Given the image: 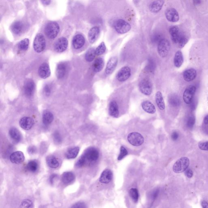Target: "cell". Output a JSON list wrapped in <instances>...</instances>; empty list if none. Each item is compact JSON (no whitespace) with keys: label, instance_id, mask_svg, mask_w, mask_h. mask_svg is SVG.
<instances>
[{"label":"cell","instance_id":"23","mask_svg":"<svg viewBox=\"0 0 208 208\" xmlns=\"http://www.w3.org/2000/svg\"><path fill=\"white\" fill-rule=\"evenodd\" d=\"M164 3V0H155L150 4V10L153 13H157L162 9Z\"/></svg>","mask_w":208,"mask_h":208},{"label":"cell","instance_id":"2","mask_svg":"<svg viewBox=\"0 0 208 208\" xmlns=\"http://www.w3.org/2000/svg\"><path fill=\"white\" fill-rule=\"evenodd\" d=\"M59 26L56 22H50L46 25L44 32L48 38L54 39L57 37L59 33Z\"/></svg>","mask_w":208,"mask_h":208},{"label":"cell","instance_id":"55","mask_svg":"<svg viewBox=\"0 0 208 208\" xmlns=\"http://www.w3.org/2000/svg\"><path fill=\"white\" fill-rule=\"evenodd\" d=\"M202 207L204 208H208V203L205 201H203L201 203Z\"/></svg>","mask_w":208,"mask_h":208},{"label":"cell","instance_id":"18","mask_svg":"<svg viewBox=\"0 0 208 208\" xmlns=\"http://www.w3.org/2000/svg\"><path fill=\"white\" fill-rule=\"evenodd\" d=\"M38 74L40 77L42 78H46L50 76V70L47 63H44L41 65L39 68Z\"/></svg>","mask_w":208,"mask_h":208},{"label":"cell","instance_id":"19","mask_svg":"<svg viewBox=\"0 0 208 208\" xmlns=\"http://www.w3.org/2000/svg\"><path fill=\"white\" fill-rule=\"evenodd\" d=\"M99 28L97 27H94L89 30L88 34V37L90 43H93L96 42L99 36Z\"/></svg>","mask_w":208,"mask_h":208},{"label":"cell","instance_id":"48","mask_svg":"<svg viewBox=\"0 0 208 208\" xmlns=\"http://www.w3.org/2000/svg\"><path fill=\"white\" fill-rule=\"evenodd\" d=\"M85 204L83 203H78L74 204L73 206H72V208H85L86 207Z\"/></svg>","mask_w":208,"mask_h":208},{"label":"cell","instance_id":"46","mask_svg":"<svg viewBox=\"0 0 208 208\" xmlns=\"http://www.w3.org/2000/svg\"><path fill=\"white\" fill-rule=\"evenodd\" d=\"M198 146L201 150L208 151V142L199 143Z\"/></svg>","mask_w":208,"mask_h":208},{"label":"cell","instance_id":"33","mask_svg":"<svg viewBox=\"0 0 208 208\" xmlns=\"http://www.w3.org/2000/svg\"><path fill=\"white\" fill-rule=\"evenodd\" d=\"M9 135L11 138L16 142H19L21 139V133L17 129L15 128H11L9 130Z\"/></svg>","mask_w":208,"mask_h":208},{"label":"cell","instance_id":"27","mask_svg":"<svg viewBox=\"0 0 208 208\" xmlns=\"http://www.w3.org/2000/svg\"><path fill=\"white\" fill-rule=\"evenodd\" d=\"M75 179V175L71 171H66L63 173L62 175V182L65 184H68L72 182Z\"/></svg>","mask_w":208,"mask_h":208},{"label":"cell","instance_id":"21","mask_svg":"<svg viewBox=\"0 0 208 208\" xmlns=\"http://www.w3.org/2000/svg\"><path fill=\"white\" fill-rule=\"evenodd\" d=\"M112 171L109 169H106L102 172L100 178V182L104 184H108L112 180Z\"/></svg>","mask_w":208,"mask_h":208},{"label":"cell","instance_id":"30","mask_svg":"<svg viewBox=\"0 0 208 208\" xmlns=\"http://www.w3.org/2000/svg\"><path fill=\"white\" fill-rule=\"evenodd\" d=\"M54 120L53 115L50 111L46 110L42 115V121L43 124L47 125L51 124Z\"/></svg>","mask_w":208,"mask_h":208},{"label":"cell","instance_id":"37","mask_svg":"<svg viewBox=\"0 0 208 208\" xmlns=\"http://www.w3.org/2000/svg\"><path fill=\"white\" fill-rule=\"evenodd\" d=\"M95 50L93 48L89 49L86 53L85 58L87 62H91L93 61L96 57Z\"/></svg>","mask_w":208,"mask_h":208},{"label":"cell","instance_id":"47","mask_svg":"<svg viewBox=\"0 0 208 208\" xmlns=\"http://www.w3.org/2000/svg\"><path fill=\"white\" fill-rule=\"evenodd\" d=\"M50 92H51V89H50V86L46 85L44 86L43 88V93L46 96H49L50 94Z\"/></svg>","mask_w":208,"mask_h":208},{"label":"cell","instance_id":"52","mask_svg":"<svg viewBox=\"0 0 208 208\" xmlns=\"http://www.w3.org/2000/svg\"><path fill=\"white\" fill-rule=\"evenodd\" d=\"M171 137L173 140H177L178 139V133H177V132H176V131H175V132H174L172 133V134H171Z\"/></svg>","mask_w":208,"mask_h":208},{"label":"cell","instance_id":"40","mask_svg":"<svg viewBox=\"0 0 208 208\" xmlns=\"http://www.w3.org/2000/svg\"><path fill=\"white\" fill-rule=\"evenodd\" d=\"M29 40L25 38L19 42L18 45V49L21 50H26L29 47Z\"/></svg>","mask_w":208,"mask_h":208},{"label":"cell","instance_id":"15","mask_svg":"<svg viewBox=\"0 0 208 208\" xmlns=\"http://www.w3.org/2000/svg\"><path fill=\"white\" fill-rule=\"evenodd\" d=\"M35 89L34 82L31 80H28L24 83V90L25 95L30 97L33 95Z\"/></svg>","mask_w":208,"mask_h":208},{"label":"cell","instance_id":"3","mask_svg":"<svg viewBox=\"0 0 208 208\" xmlns=\"http://www.w3.org/2000/svg\"><path fill=\"white\" fill-rule=\"evenodd\" d=\"M190 165V160L187 157H183L180 158L174 163L173 170L176 173H180L185 171Z\"/></svg>","mask_w":208,"mask_h":208},{"label":"cell","instance_id":"38","mask_svg":"<svg viewBox=\"0 0 208 208\" xmlns=\"http://www.w3.org/2000/svg\"><path fill=\"white\" fill-rule=\"evenodd\" d=\"M169 102L170 105L173 107H177L180 105V101L178 96L175 95H172L170 96Z\"/></svg>","mask_w":208,"mask_h":208},{"label":"cell","instance_id":"50","mask_svg":"<svg viewBox=\"0 0 208 208\" xmlns=\"http://www.w3.org/2000/svg\"><path fill=\"white\" fill-rule=\"evenodd\" d=\"M36 149L34 146L29 147L28 149V152L30 154H33L36 152Z\"/></svg>","mask_w":208,"mask_h":208},{"label":"cell","instance_id":"42","mask_svg":"<svg viewBox=\"0 0 208 208\" xmlns=\"http://www.w3.org/2000/svg\"><path fill=\"white\" fill-rule=\"evenodd\" d=\"M128 154V152L124 146H122L120 148V155H119L117 159L118 160H121L124 157Z\"/></svg>","mask_w":208,"mask_h":208},{"label":"cell","instance_id":"31","mask_svg":"<svg viewBox=\"0 0 208 208\" xmlns=\"http://www.w3.org/2000/svg\"><path fill=\"white\" fill-rule=\"evenodd\" d=\"M155 101L157 106L160 110H163L165 109V102L163 100V95L161 91H158L156 93Z\"/></svg>","mask_w":208,"mask_h":208},{"label":"cell","instance_id":"7","mask_svg":"<svg viewBox=\"0 0 208 208\" xmlns=\"http://www.w3.org/2000/svg\"><path fill=\"white\" fill-rule=\"evenodd\" d=\"M170 48V42L166 39H162L158 43L157 50L161 57H166L168 54Z\"/></svg>","mask_w":208,"mask_h":208},{"label":"cell","instance_id":"24","mask_svg":"<svg viewBox=\"0 0 208 208\" xmlns=\"http://www.w3.org/2000/svg\"><path fill=\"white\" fill-rule=\"evenodd\" d=\"M109 113L111 117L115 118L118 117L119 114L118 106L116 101H113L110 102L109 105Z\"/></svg>","mask_w":208,"mask_h":208},{"label":"cell","instance_id":"53","mask_svg":"<svg viewBox=\"0 0 208 208\" xmlns=\"http://www.w3.org/2000/svg\"><path fill=\"white\" fill-rule=\"evenodd\" d=\"M57 175L56 174H53L51 175L50 177V183L53 184L54 183V180H55V178H56L57 177Z\"/></svg>","mask_w":208,"mask_h":208},{"label":"cell","instance_id":"13","mask_svg":"<svg viewBox=\"0 0 208 208\" xmlns=\"http://www.w3.org/2000/svg\"><path fill=\"white\" fill-rule=\"evenodd\" d=\"M165 15L167 19L170 22L175 23L179 21V14L176 9L174 8H169L167 9Z\"/></svg>","mask_w":208,"mask_h":208},{"label":"cell","instance_id":"5","mask_svg":"<svg viewBox=\"0 0 208 208\" xmlns=\"http://www.w3.org/2000/svg\"><path fill=\"white\" fill-rule=\"evenodd\" d=\"M115 30L120 34L126 33L131 29V26L124 20H117L114 24Z\"/></svg>","mask_w":208,"mask_h":208},{"label":"cell","instance_id":"32","mask_svg":"<svg viewBox=\"0 0 208 208\" xmlns=\"http://www.w3.org/2000/svg\"><path fill=\"white\" fill-rule=\"evenodd\" d=\"M46 162L48 166L52 168H56L59 165V162L54 156H48L46 157Z\"/></svg>","mask_w":208,"mask_h":208},{"label":"cell","instance_id":"45","mask_svg":"<svg viewBox=\"0 0 208 208\" xmlns=\"http://www.w3.org/2000/svg\"><path fill=\"white\" fill-rule=\"evenodd\" d=\"M53 138L54 140L55 141V142L57 143V144H59V143H60L62 142V137H61V135H60L59 133L57 132V131H56V132L54 133L53 134Z\"/></svg>","mask_w":208,"mask_h":208},{"label":"cell","instance_id":"22","mask_svg":"<svg viewBox=\"0 0 208 208\" xmlns=\"http://www.w3.org/2000/svg\"><path fill=\"white\" fill-rule=\"evenodd\" d=\"M24 29V24L21 21H17L14 22L11 26V29L14 34L19 35L22 33Z\"/></svg>","mask_w":208,"mask_h":208},{"label":"cell","instance_id":"49","mask_svg":"<svg viewBox=\"0 0 208 208\" xmlns=\"http://www.w3.org/2000/svg\"><path fill=\"white\" fill-rule=\"evenodd\" d=\"M185 174L186 176L188 178H190L192 177L193 175V172L192 170L189 169L185 170Z\"/></svg>","mask_w":208,"mask_h":208},{"label":"cell","instance_id":"39","mask_svg":"<svg viewBox=\"0 0 208 208\" xmlns=\"http://www.w3.org/2000/svg\"><path fill=\"white\" fill-rule=\"evenodd\" d=\"M129 196L135 203H137L139 199L138 191L137 189L132 188L129 191Z\"/></svg>","mask_w":208,"mask_h":208},{"label":"cell","instance_id":"44","mask_svg":"<svg viewBox=\"0 0 208 208\" xmlns=\"http://www.w3.org/2000/svg\"><path fill=\"white\" fill-rule=\"evenodd\" d=\"M195 118L194 116H190L188 119L187 121V126L189 128H192L194 125Z\"/></svg>","mask_w":208,"mask_h":208},{"label":"cell","instance_id":"1","mask_svg":"<svg viewBox=\"0 0 208 208\" xmlns=\"http://www.w3.org/2000/svg\"><path fill=\"white\" fill-rule=\"evenodd\" d=\"M169 32L173 42L178 44L180 48H183L187 43V37L182 33L178 27L176 26L171 27Z\"/></svg>","mask_w":208,"mask_h":208},{"label":"cell","instance_id":"6","mask_svg":"<svg viewBox=\"0 0 208 208\" xmlns=\"http://www.w3.org/2000/svg\"><path fill=\"white\" fill-rule=\"evenodd\" d=\"M46 47L45 37L41 34H37L34 40V48L36 52L40 53L43 51Z\"/></svg>","mask_w":208,"mask_h":208},{"label":"cell","instance_id":"20","mask_svg":"<svg viewBox=\"0 0 208 208\" xmlns=\"http://www.w3.org/2000/svg\"><path fill=\"white\" fill-rule=\"evenodd\" d=\"M85 43V39L81 34L76 35L72 40V45L76 49H81L84 46Z\"/></svg>","mask_w":208,"mask_h":208},{"label":"cell","instance_id":"43","mask_svg":"<svg viewBox=\"0 0 208 208\" xmlns=\"http://www.w3.org/2000/svg\"><path fill=\"white\" fill-rule=\"evenodd\" d=\"M32 202L30 200H25L21 203V206L23 208H30L33 206Z\"/></svg>","mask_w":208,"mask_h":208},{"label":"cell","instance_id":"25","mask_svg":"<svg viewBox=\"0 0 208 208\" xmlns=\"http://www.w3.org/2000/svg\"><path fill=\"white\" fill-rule=\"evenodd\" d=\"M197 72L194 69H188L184 71L183 73V78L184 80L187 82L193 81L196 78Z\"/></svg>","mask_w":208,"mask_h":208},{"label":"cell","instance_id":"14","mask_svg":"<svg viewBox=\"0 0 208 208\" xmlns=\"http://www.w3.org/2000/svg\"><path fill=\"white\" fill-rule=\"evenodd\" d=\"M34 124V120L31 117H24L20 120L19 125L22 129L25 130H29L33 126Z\"/></svg>","mask_w":208,"mask_h":208},{"label":"cell","instance_id":"58","mask_svg":"<svg viewBox=\"0 0 208 208\" xmlns=\"http://www.w3.org/2000/svg\"><path fill=\"white\" fill-rule=\"evenodd\" d=\"M204 124H206V125H208V115H207V116L204 117Z\"/></svg>","mask_w":208,"mask_h":208},{"label":"cell","instance_id":"29","mask_svg":"<svg viewBox=\"0 0 208 208\" xmlns=\"http://www.w3.org/2000/svg\"><path fill=\"white\" fill-rule=\"evenodd\" d=\"M104 59L99 57L97 58L93 64V70L95 72H98L101 71L104 68Z\"/></svg>","mask_w":208,"mask_h":208},{"label":"cell","instance_id":"28","mask_svg":"<svg viewBox=\"0 0 208 208\" xmlns=\"http://www.w3.org/2000/svg\"><path fill=\"white\" fill-rule=\"evenodd\" d=\"M67 66L65 63H60L57 66L56 69V75L57 78L61 79L63 78L66 73Z\"/></svg>","mask_w":208,"mask_h":208},{"label":"cell","instance_id":"36","mask_svg":"<svg viewBox=\"0 0 208 208\" xmlns=\"http://www.w3.org/2000/svg\"><path fill=\"white\" fill-rule=\"evenodd\" d=\"M26 168L28 171L30 172H36L39 168L38 163L35 160L29 161L27 165Z\"/></svg>","mask_w":208,"mask_h":208},{"label":"cell","instance_id":"16","mask_svg":"<svg viewBox=\"0 0 208 208\" xmlns=\"http://www.w3.org/2000/svg\"><path fill=\"white\" fill-rule=\"evenodd\" d=\"M118 63V58L116 57H111L107 63L105 73L107 75L112 73L116 69Z\"/></svg>","mask_w":208,"mask_h":208},{"label":"cell","instance_id":"34","mask_svg":"<svg viewBox=\"0 0 208 208\" xmlns=\"http://www.w3.org/2000/svg\"><path fill=\"white\" fill-rule=\"evenodd\" d=\"M80 150L78 147L70 148L66 153V157L68 159H74L78 155Z\"/></svg>","mask_w":208,"mask_h":208},{"label":"cell","instance_id":"12","mask_svg":"<svg viewBox=\"0 0 208 208\" xmlns=\"http://www.w3.org/2000/svg\"><path fill=\"white\" fill-rule=\"evenodd\" d=\"M68 45L67 39L64 37L59 39L54 44V49L58 53H62L66 50Z\"/></svg>","mask_w":208,"mask_h":208},{"label":"cell","instance_id":"54","mask_svg":"<svg viewBox=\"0 0 208 208\" xmlns=\"http://www.w3.org/2000/svg\"><path fill=\"white\" fill-rule=\"evenodd\" d=\"M42 3L45 5H48L50 4L51 0H41Z\"/></svg>","mask_w":208,"mask_h":208},{"label":"cell","instance_id":"10","mask_svg":"<svg viewBox=\"0 0 208 208\" xmlns=\"http://www.w3.org/2000/svg\"><path fill=\"white\" fill-rule=\"evenodd\" d=\"M140 91L146 96H150L152 93V87L151 82L148 79H143L139 85Z\"/></svg>","mask_w":208,"mask_h":208},{"label":"cell","instance_id":"57","mask_svg":"<svg viewBox=\"0 0 208 208\" xmlns=\"http://www.w3.org/2000/svg\"><path fill=\"white\" fill-rule=\"evenodd\" d=\"M194 3L195 5H198L201 3V0H194Z\"/></svg>","mask_w":208,"mask_h":208},{"label":"cell","instance_id":"9","mask_svg":"<svg viewBox=\"0 0 208 208\" xmlns=\"http://www.w3.org/2000/svg\"><path fill=\"white\" fill-rule=\"evenodd\" d=\"M196 87L190 85L188 86L184 90L183 95V99L184 103L190 104L192 101L196 91Z\"/></svg>","mask_w":208,"mask_h":208},{"label":"cell","instance_id":"17","mask_svg":"<svg viewBox=\"0 0 208 208\" xmlns=\"http://www.w3.org/2000/svg\"><path fill=\"white\" fill-rule=\"evenodd\" d=\"M25 159L24 154L21 151H16L13 153L10 156L11 162L14 164L23 163Z\"/></svg>","mask_w":208,"mask_h":208},{"label":"cell","instance_id":"56","mask_svg":"<svg viewBox=\"0 0 208 208\" xmlns=\"http://www.w3.org/2000/svg\"><path fill=\"white\" fill-rule=\"evenodd\" d=\"M158 190H157L156 191H155L154 193L153 194V199L154 200L155 199L157 198V196H158Z\"/></svg>","mask_w":208,"mask_h":208},{"label":"cell","instance_id":"35","mask_svg":"<svg viewBox=\"0 0 208 208\" xmlns=\"http://www.w3.org/2000/svg\"><path fill=\"white\" fill-rule=\"evenodd\" d=\"M174 64L176 67L179 68L181 66L183 62V53L181 51H178L175 54L174 58Z\"/></svg>","mask_w":208,"mask_h":208},{"label":"cell","instance_id":"11","mask_svg":"<svg viewBox=\"0 0 208 208\" xmlns=\"http://www.w3.org/2000/svg\"><path fill=\"white\" fill-rule=\"evenodd\" d=\"M130 75L131 70L130 68L128 66H124L118 72L116 75V78L119 82H124L129 78Z\"/></svg>","mask_w":208,"mask_h":208},{"label":"cell","instance_id":"51","mask_svg":"<svg viewBox=\"0 0 208 208\" xmlns=\"http://www.w3.org/2000/svg\"><path fill=\"white\" fill-rule=\"evenodd\" d=\"M162 39V37H161L160 35L158 34L155 35L153 38V41L156 42H158V43Z\"/></svg>","mask_w":208,"mask_h":208},{"label":"cell","instance_id":"4","mask_svg":"<svg viewBox=\"0 0 208 208\" xmlns=\"http://www.w3.org/2000/svg\"><path fill=\"white\" fill-rule=\"evenodd\" d=\"M99 152L94 148H89L85 150L82 156L85 160V163L96 162L99 157Z\"/></svg>","mask_w":208,"mask_h":208},{"label":"cell","instance_id":"41","mask_svg":"<svg viewBox=\"0 0 208 208\" xmlns=\"http://www.w3.org/2000/svg\"><path fill=\"white\" fill-rule=\"evenodd\" d=\"M106 49V47L105 43L104 42H101L95 50L96 55L98 56H100L103 55L105 53Z\"/></svg>","mask_w":208,"mask_h":208},{"label":"cell","instance_id":"8","mask_svg":"<svg viewBox=\"0 0 208 208\" xmlns=\"http://www.w3.org/2000/svg\"><path fill=\"white\" fill-rule=\"evenodd\" d=\"M127 139L130 144L136 146L142 145L144 142V137L140 134L137 132H133L129 134Z\"/></svg>","mask_w":208,"mask_h":208},{"label":"cell","instance_id":"26","mask_svg":"<svg viewBox=\"0 0 208 208\" xmlns=\"http://www.w3.org/2000/svg\"><path fill=\"white\" fill-rule=\"evenodd\" d=\"M142 107L143 110L148 113L153 114L156 112L155 107L150 101H144L142 103Z\"/></svg>","mask_w":208,"mask_h":208}]
</instances>
